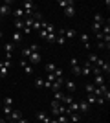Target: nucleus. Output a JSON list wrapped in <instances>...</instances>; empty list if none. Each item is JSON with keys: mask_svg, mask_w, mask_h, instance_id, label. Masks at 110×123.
<instances>
[{"mask_svg": "<svg viewBox=\"0 0 110 123\" xmlns=\"http://www.w3.org/2000/svg\"><path fill=\"white\" fill-rule=\"evenodd\" d=\"M9 68H11L9 61H0V77H7L9 75Z\"/></svg>", "mask_w": 110, "mask_h": 123, "instance_id": "f257e3e1", "label": "nucleus"}, {"mask_svg": "<svg viewBox=\"0 0 110 123\" xmlns=\"http://www.w3.org/2000/svg\"><path fill=\"white\" fill-rule=\"evenodd\" d=\"M92 75V64L90 62H83L81 64V77H90Z\"/></svg>", "mask_w": 110, "mask_h": 123, "instance_id": "f03ea898", "label": "nucleus"}, {"mask_svg": "<svg viewBox=\"0 0 110 123\" xmlns=\"http://www.w3.org/2000/svg\"><path fill=\"white\" fill-rule=\"evenodd\" d=\"M41 61H42L41 51H31V55H29V59H28V62H29V64H39Z\"/></svg>", "mask_w": 110, "mask_h": 123, "instance_id": "7ed1b4c3", "label": "nucleus"}, {"mask_svg": "<svg viewBox=\"0 0 110 123\" xmlns=\"http://www.w3.org/2000/svg\"><path fill=\"white\" fill-rule=\"evenodd\" d=\"M11 13H13V17H15L17 20H24V18H26V11L22 9L20 6H18V7H15V9L11 11Z\"/></svg>", "mask_w": 110, "mask_h": 123, "instance_id": "20e7f679", "label": "nucleus"}, {"mask_svg": "<svg viewBox=\"0 0 110 123\" xmlns=\"http://www.w3.org/2000/svg\"><path fill=\"white\" fill-rule=\"evenodd\" d=\"M20 118H24V116H22V112L18 110V108H13V112L9 114V118L6 119V121H7V123H9V121H18Z\"/></svg>", "mask_w": 110, "mask_h": 123, "instance_id": "39448f33", "label": "nucleus"}, {"mask_svg": "<svg viewBox=\"0 0 110 123\" xmlns=\"http://www.w3.org/2000/svg\"><path fill=\"white\" fill-rule=\"evenodd\" d=\"M79 41H81V44H83L86 50H90V48H92V44H90V35H88V33H81V35H79Z\"/></svg>", "mask_w": 110, "mask_h": 123, "instance_id": "423d86ee", "label": "nucleus"}, {"mask_svg": "<svg viewBox=\"0 0 110 123\" xmlns=\"http://www.w3.org/2000/svg\"><path fill=\"white\" fill-rule=\"evenodd\" d=\"M50 118H52V116H50L48 112H44V110H39V112H37V121L39 123H48Z\"/></svg>", "mask_w": 110, "mask_h": 123, "instance_id": "0eeeda50", "label": "nucleus"}, {"mask_svg": "<svg viewBox=\"0 0 110 123\" xmlns=\"http://www.w3.org/2000/svg\"><path fill=\"white\" fill-rule=\"evenodd\" d=\"M64 15L68 17V18H73V17H75V13H77V6L73 4V6H68V7H64Z\"/></svg>", "mask_w": 110, "mask_h": 123, "instance_id": "6e6552de", "label": "nucleus"}, {"mask_svg": "<svg viewBox=\"0 0 110 123\" xmlns=\"http://www.w3.org/2000/svg\"><path fill=\"white\" fill-rule=\"evenodd\" d=\"M11 2H4V4H0V17H6L11 13Z\"/></svg>", "mask_w": 110, "mask_h": 123, "instance_id": "1a4fd4ad", "label": "nucleus"}, {"mask_svg": "<svg viewBox=\"0 0 110 123\" xmlns=\"http://www.w3.org/2000/svg\"><path fill=\"white\" fill-rule=\"evenodd\" d=\"M106 81H108V79H106L103 74H99V75H94V79H92V83H94L95 86H101V85H105Z\"/></svg>", "mask_w": 110, "mask_h": 123, "instance_id": "9d476101", "label": "nucleus"}, {"mask_svg": "<svg viewBox=\"0 0 110 123\" xmlns=\"http://www.w3.org/2000/svg\"><path fill=\"white\" fill-rule=\"evenodd\" d=\"M20 66H22V70H24V72H26L28 75H31V74H33V66H31V64H29L28 61L20 59Z\"/></svg>", "mask_w": 110, "mask_h": 123, "instance_id": "9b49d317", "label": "nucleus"}, {"mask_svg": "<svg viewBox=\"0 0 110 123\" xmlns=\"http://www.w3.org/2000/svg\"><path fill=\"white\" fill-rule=\"evenodd\" d=\"M64 88L68 90V94H75V90H77V85H75V81H66L64 83Z\"/></svg>", "mask_w": 110, "mask_h": 123, "instance_id": "f8f14e48", "label": "nucleus"}, {"mask_svg": "<svg viewBox=\"0 0 110 123\" xmlns=\"http://www.w3.org/2000/svg\"><path fill=\"white\" fill-rule=\"evenodd\" d=\"M11 42H13L15 46H17V44H20V42H22V33H20V31H15V33L11 35Z\"/></svg>", "mask_w": 110, "mask_h": 123, "instance_id": "ddd939ff", "label": "nucleus"}, {"mask_svg": "<svg viewBox=\"0 0 110 123\" xmlns=\"http://www.w3.org/2000/svg\"><path fill=\"white\" fill-rule=\"evenodd\" d=\"M68 119H70V123H79V121H81V112H72V114H68Z\"/></svg>", "mask_w": 110, "mask_h": 123, "instance_id": "4468645a", "label": "nucleus"}, {"mask_svg": "<svg viewBox=\"0 0 110 123\" xmlns=\"http://www.w3.org/2000/svg\"><path fill=\"white\" fill-rule=\"evenodd\" d=\"M13 51H15V44L13 42H4V53L13 55Z\"/></svg>", "mask_w": 110, "mask_h": 123, "instance_id": "2eb2a0df", "label": "nucleus"}, {"mask_svg": "<svg viewBox=\"0 0 110 123\" xmlns=\"http://www.w3.org/2000/svg\"><path fill=\"white\" fill-rule=\"evenodd\" d=\"M64 37H66V41H68V39H75V37H77V31L68 28V30H64Z\"/></svg>", "mask_w": 110, "mask_h": 123, "instance_id": "dca6fc26", "label": "nucleus"}, {"mask_svg": "<svg viewBox=\"0 0 110 123\" xmlns=\"http://www.w3.org/2000/svg\"><path fill=\"white\" fill-rule=\"evenodd\" d=\"M97 59H99V55H97V53H88V57H86V62H90L92 66H95Z\"/></svg>", "mask_w": 110, "mask_h": 123, "instance_id": "f3484780", "label": "nucleus"}, {"mask_svg": "<svg viewBox=\"0 0 110 123\" xmlns=\"http://www.w3.org/2000/svg\"><path fill=\"white\" fill-rule=\"evenodd\" d=\"M105 20H106V18H105L103 15H101V13H95V15H94V24L103 26V24H105Z\"/></svg>", "mask_w": 110, "mask_h": 123, "instance_id": "a211bd4d", "label": "nucleus"}, {"mask_svg": "<svg viewBox=\"0 0 110 123\" xmlns=\"http://www.w3.org/2000/svg\"><path fill=\"white\" fill-rule=\"evenodd\" d=\"M73 101H75V99H73L72 94H64V98H63V101H61V103H63L64 107H68L70 103H73Z\"/></svg>", "mask_w": 110, "mask_h": 123, "instance_id": "6ab92c4d", "label": "nucleus"}, {"mask_svg": "<svg viewBox=\"0 0 110 123\" xmlns=\"http://www.w3.org/2000/svg\"><path fill=\"white\" fill-rule=\"evenodd\" d=\"M84 101L88 103V107H92V105H97V98H95L94 94H88V96H86V99H84Z\"/></svg>", "mask_w": 110, "mask_h": 123, "instance_id": "aec40b11", "label": "nucleus"}, {"mask_svg": "<svg viewBox=\"0 0 110 123\" xmlns=\"http://www.w3.org/2000/svg\"><path fill=\"white\" fill-rule=\"evenodd\" d=\"M77 103H79V112H88V110H90L88 103L84 101V99H83V101H77Z\"/></svg>", "mask_w": 110, "mask_h": 123, "instance_id": "412c9836", "label": "nucleus"}, {"mask_svg": "<svg viewBox=\"0 0 110 123\" xmlns=\"http://www.w3.org/2000/svg\"><path fill=\"white\" fill-rule=\"evenodd\" d=\"M95 88H97V86H95V85H94L92 81H88L86 85H84V90H86V94H94V90H95Z\"/></svg>", "mask_w": 110, "mask_h": 123, "instance_id": "4be33fe9", "label": "nucleus"}, {"mask_svg": "<svg viewBox=\"0 0 110 123\" xmlns=\"http://www.w3.org/2000/svg\"><path fill=\"white\" fill-rule=\"evenodd\" d=\"M0 108L4 110V119H7V118H9V114L13 112V107H7V105H2Z\"/></svg>", "mask_w": 110, "mask_h": 123, "instance_id": "5701e85b", "label": "nucleus"}, {"mask_svg": "<svg viewBox=\"0 0 110 123\" xmlns=\"http://www.w3.org/2000/svg\"><path fill=\"white\" fill-rule=\"evenodd\" d=\"M72 112H79V103L77 101H73V103L68 105V114H72Z\"/></svg>", "mask_w": 110, "mask_h": 123, "instance_id": "b1692460", "label": "nucleus"}, {"mask_svg": "<svg viewBox=\"0 0 110 123\" xmlns=\"http://www.w3.org/2000/svg\"><path fill=\"white\" fill-rule=\"evenodd\" d=\"M42 30V20H33V26H31V31H39Z\"/></svg>", "mask_w": 110, "mask_h": 123, "instance_id": "393cba45", "label": "nucleus"}, {"mask_svg": "<svg viewBox=\"0 0 110 123\" xmlns=\"http://www.w3.org/2000/svg\"><path fill=\"white\" fill-rule=\"evenodd\" d=\"M73 4H75L73 0H59V6H61V9L68 7V6H73Z\"/></svg>", "mask_w": 110, "mask_h": 123, "instance_id": "a878e982", "label": "nucleus"}, {"mask_svg": "<svg viewBox=\"0 0 110 123\" xmlns=\"http://www.w3.org/2000/svg\"><path fill=\"white\" fill-rule=\"evenodd\" d=\"M63 98H64V92L63 90H57V92H53V99H55V101H63Z\"/></svg>", "mask_w": 110, "mask_h": 123, "instance_id": "bb28decb", "label": "nucleus"}, {"mask_svg": "<svg viewBox=\"0 0 110 123\" xmlns=\"http://www.w3.org/2000/svg\"><path fill=\"white\" fill-rule=\"evenodd\" d=\"M20 55H22V59H24V61H28V59H29V55H31V50H29V48H24V50L20 51Z\"/></svg>", "mask_w": 110, "mask_h": 123, "instance_id": "cd10ccee", "label": "nucleus"}, {"mask_svg": "<svg viewBox=\"0 0 110 123\" xmlns=\"http://www.w3.org/2000/svg\"><path fill=\"white\" fill-rule=\"evenodd\" d=\"M55 70H57V64H55V62H48L46 64V72L48 74H53Z\"/></svg>", "mask_w": 110, "mask_h": 123, "instance_id": "c85d7f7f", "label": "nucleus"}, {"mask_svg": "<svg viewBox=\"0 0 110 123\" xmlns=\"http://www.w3.org/2000/svg\"><path fill=\"white\" fill-rule=\"evenodd\" d=\"M57 123H70V119H68V116H64V114H59L57 118Z\"/></svg>", "mask_w": 110, "mask_h": 123, "instance_id": "c756f323", "label": "nucleus"}, {"mask_svg": "<svg viewBox=\"0 0 110 123\" xmlns=\"http://www.w3.org/2000/svg\"><path fill=\"white\" fill-rule=\"evenodd\" d=\"M2 105H7V107H13V98H11V96H6V98L2 99Z\"/></svg>", "mask_w": 110, "mask_h": 123, "instance_id": "7c9ffc66", "label": "nucleus"}, {"mask_svg": "<svg viewBox=\"0 0 110 123\" xmlns=\"http://www.w3.org/2000/svg\"><path fill=\"white\" fill-rule=\"evenodd\" d=\"M72 74H73V75H77V77H81V64L72 66Z\"/></svg>", "mask_w": 110, "mask_h": 123, "instance_id": "2f4dec72", "label": "nucleus"}, {"mask_svg": "<svg viewBox=\"0 0 110 123\" xmlns=\"http://www.w3.org/2000/svg\"><path fill=\"white\" fill-rule=\"evenodd\" d=\"M15 30L22 33V30H24V20H15Z\"/></svg>", "mask_w": 110, "mask_h": 123, "instance_id": "473e14b6", "label": "nucleus"}, {"mask_svg": "<svg viewBox=\"0 0 110 123\" xmlns=\"http://www.w3.org/2000/svg\"><path fill=\"white\" fill-rule=\"evenodd\" d=\"M35 86L37 88H44V79H42V77H35Z\"/></svg>", "mask_w": 110, "mask_h": 123, "instance_id": "72a5a7b5", "label": "nucleus"}, {"mask_svg": "<svg viewBox=\"0 0 110 123\" xmlns=\"http://www.w3.org/2000/svg\"><path fill=\"white\" fill-rule=\"evenodd\" d=\"M55 39H57V33H48V37H46L48 42H55Z\"/></svg>", "mask_w": 110, "mask_h": 123, "instance_id": "f704fd0d", "label": "nucleus"}, {"mask_svg": "<svg viewBox=\"0 0 110 123\" xmlns=\"http://www.w3.org/2000/svg\"><path fill=\"white\" fill-rule=\"evenodd\" d=\"M53 75H55V79H61V77H63V70H61V68H57V70L53 72Z\"/></svg>", "mask_w": 110, "mask_h": 123, "instance_id": "c9c22d12", "label": "nucleus"}, {"mask_svg": "<svg viewBox=\"0 0 110 123\" xmlns=\"http://www.w3.org/2000/svg\"><path fill=\"white\" fill-rule=\"evenodd\" d=\"M92 30H94V35L95 33H101V26L99 24H92Z\"/></svg>", "mask_w": 110, "mask_h": 123, "instance_id": "e433bc0d", "label": "nucleus"}, {"mask_svg": "<svg viewBox=\"0 0 110 123\" xmlns=\"http://www.w3.org/2000/svg\"><path fill=\"white\" fill-rule=\"evenodd\" d=\"M39 37L46 41V37H48V31H46V30H41V31H39Z\"/></svg>", "mask_w": 110, "mask_h": 123, "instance_id": "4c0bfd02", "label": "nucleus"}, {"mask_svg": "<svg viewBox=\"0 0 110 123\" xmlns=\"http://www.w3.org/2000/svg\"><path fill=\"white\" fill-rule=\"evenodd\" d=\"M29 50H31V51H39V50H41V46H39L37 42H33L31 46H29Z\"/></svg>", "mask_w": 110, "mask_h": 123, "instance_id": "58836bf2", "label": "nucleus"}, {"mask_svg": "<svg viewBox=\"0 0 110 123\" xmlns=\"http://www.w3.org/2000/svg\"><path fill=\"white\" fill-rule=\"evenodd\" d=\"M59 105H61V103H59V101H55V99H52V101H50V107H52V108H57Z\"/></svg>", "mask_w": 110, "mask_h": 123, "instance_id": "ea45409f", "label": "nucleus"}, {"mask_svg": "<svg viewBox=\"0 0 110 123\" xmlns=\"http://www.w3.org/2000/svg\"><path fill=\"white\" fill-rule=\"evenodd\" d=\"M70 64H72V66H75V64H79V61L75 59V57H72V59H70Z\"/></svg>", "mask_w": 110, "mask_h": 123, "instance_id": "a19ab883", "label": "nucleus"}, {"mask_svg": "<svg viewBox=\"0 0 110 123\" xmlns=\"http://www.w3.org/2000/svg\"><path fill=\"white\" fill-rule=\"evenodd\" d=\"M46 81L53 83V81H55V75H53V74H48V79H46Z\"/></svg>", "mask_w": 110, "mask_h": 123, "instance_id": "79ce46f5", "label": "nucleus"}, {"mask_svg": "<svg viewBox=\"0 0 110 123\" xmlns=\"http://www.w3.org/2000/svg\"><path fill=\"white\" fill-rule=\"evenodd\" d=\"M97 48H99V50H105V42H103V41H99V42H97Z\"/></svg>", "mask_w": 110, "mask_h": 123, "instance_id": "37998d69", "label": "nucleus"}, {"mask_svg": "<svg viewBox=\"0 0 110 123\" xmlns=\"http://www.w3.org/2000/svg\"><path fill=\"white\" fill-rule=\"evenodd\" d=\"M22 33H31V28H26V26H24V30H22Z\"/></svg>", "mask_w": 110, "mask_h": 123, "instance_id": "c03bdc74", "label": "nucleus"}, {"mask_svg": "<svg viewBox=\"0 0 110 123\" xmlns=\"http://www.w3.org/2000/svg\"><path fill=\"white\" fill-rule=\"evenodd\" d=\"M15 123H29V121H28L26 118H20V119H18V121H15Z\"/></svg>", "mask_w": 110, "mask_h": 123, "instance_id": "a18cd8bd", "label": "nucleus"}, {"mask_svg": "<svg viewBox=\"0 0 110 123\" xmlns=\"http://www.w3.org/2000/svg\"><path fill=\"white\" fill-rule=\"evenodd\" d=\"M48 123H57V119H55V118H50V121H48Z\"/></svg>", "mask_w": 110, "mask_h": 123, "instance_id": "49530a36", "label": "nucleus"}, {"mask_svg": "<svg viewBox=\"0 0 110 123\" xmlns=\"http://www.w3.org/2000/svg\"><path fill=\"white\" fill-rule=\"evenodd\" d=\"M0 123H6V119H2V118H0Z\"/></svg>", "mask_w": 110, "mask_h": 123, "instance_id": "de8ad7c7", "label": "nucleus"}, {"mask_svg": "<svg viewBox=\"0 0 110 123\" xmlns=\"http://www.w3.org/2000/svg\"><path fill=\"white\" fill-rule=\"evenodd\" d=\"M2 35H4V33H2V30H0V39H2Z\"/></svg>", "mask_w": 110, "mask_h": 123, "instance_id": "09e8293b", "label": "nucleus"}, {"mask_svg": "<svg viewBox=\"0 0 110 123\" xmlns=\"http://www.w3.org/2000/svg\"><path fill=\"white\" fill-rule=\"evenodd\" d=\"M0 107H2V99H0Z\"/></svg>", "mask_w": 110, "mask_h": 123, "instance_id": "8fccbe9b", "label": "nucleus"}, {"mask_svg": "<svg viewBox=\"0 0 110 123\" xmlns=\"http://www.w3.org/2000/svg\"><path fill=\"white\" fill-rule=\"evenodd\" d=\"M0 20H2V17H0Z\"/></svg>", "mask_w": 110, "mask_h": 123, "instance_id": "3c124183", "label": "nucleus"}]
</instances>
